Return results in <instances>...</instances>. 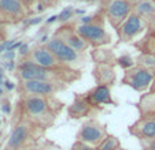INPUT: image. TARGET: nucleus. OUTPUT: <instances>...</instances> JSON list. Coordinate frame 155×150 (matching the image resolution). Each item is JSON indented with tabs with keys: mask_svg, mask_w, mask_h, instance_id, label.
Segmentation results:
<instances>
[{
	"mask_svg": "<svg viewBox=\"0 0 155 150\" xmlns=\"http://www.w3.org/2000/svg\"><path fill=\"white\" fill-rule=\"evenodd\" d=\"M64 109L56 95L54 97H37V95H21L14 111L15 120H26L37 127L47 130L55 124L56 119Z\"/></svg>",
	"mask_w": 155,
	"mask_h": 150,
	"instance_id": "f257e3e1",
	"label": "nucleus"
},
{
	"mask_svg": "<svg viewBox=\"0 0 155 150\" xmlns=\"http://www.w3.org/2000/svg\"><path fill=\"white\" fill-rule=\"evenodd\" d=\"M15 78L18 81H45V82H62L71 85L73 82L81 79V70H51L36 66L29 61H22L15 68Z\"/></svg>",
	"mask_w": 155,
	"mask_h": 150,
	"instance_id": "f03ea898",
	"label": "nucleus"
},
{
	"mask_svg": "<svg viewBox=\"0 0 155 150\" xmlns=\"http://www.w3.org/2000/svg\"><path fill=\"white\" fill-rule=\"evenodd\" d=\"M45 130L26 120H15L3 150H37Z\"/></svg>",
	"mask_w": 155,
	"mask_h": 150,
	"instance_id": "7ed1b4c3",
	"label": "nucleus"
},
{
	"mask_svg": "<svg viewBox=\"0 0 155 150\" xmlns=\"http://www.w3.org/2000/svg\"><path fill=\"white\" fill-rule=\"evenodd\" d=\"M76 32L89 44L91 48H102L111 44V34L104 26V20L99 19L91 23H76Z\"/></svg>",
	"mask_w": 155,
	"mask_h": 150,
	"instance_id": "20e7f679",
	"label": "nucleus"
},
{
	"mask_svg": "<svg viewBox=\"0 0 155 150\" xmlns=\"http://www.w3.org/2000/svg\"><path fill=\"white\" fill-rule=\"evenodd\" d=\"M45 46L62 64L71 67V68L80 70V67L85 61V53H80L77 51H74L73 48H70L68 44L63 42L62 40H59L55 36H52L47 41Z\"/></svg>",
	"mask_w": 155,
	"mask_h": 150,
	"instance_id": "39448f33",
	"label": "nucleus"
},
{
	"mask_svg": "<svg viewBox=\"0 0 155 150\" xmlns=\"http://www.w3.org/2000/svg\"><path fill=\"white\" fill-rule=\"evenodd\" d=\"M68 89V85L62 82L45 81H18V94L21 95H37V97H54Z\"/></svg>",
	"mask_w": 155,
	"mask_h": 150,
	"instance_id": "423d86ee",
	"label": "nucleus"
},
{
	"mask_svg": "<svg viewBox=\"0 0 155 150\" xmlns=\"http://www.w3.org/2000/svg\"><path fill=\"white\" fill-rule=\"evenodd\" d=\"M155 74L140 66H135L129 70H125L121 83L128 86L137 93H147L154 83Z\"/></svg>",
	"mask_w": 155,
	"mask_h": 150,
	"instance_id": "0eeeda50",
	"label": "nucleus"
},
{
	"mask_svg": "<svg viewBox=\"0 0 155 150\" xmlns=\"http://www.w3.org/2000/svg\"><path fill=\"white\" fill-rule=\"evenodd\" d=\"M107 135L108 131L106 124L100 123L97 119L91 117L80 126L76 135V141L84 142V143L92 145V146H99Z\"/></svg>",
	"mask_w": 155,
	"mask_h": 150,
	"instance_id": "6e6552de",
	"label": "nucleus"
},
{
	"mask_svg": "<svg viewBox=\"0 0 155 150\" xmlns=\"http://www.w3.org/2000/svg\"><path fill=\"white\" fill-rule=\"evenodd\" d=\"M135 4L130 0H107L104 3V18L111 25L113 29L117 30L125 22V19L133 12Z\"/></svg>",
	"mask_w": 155,
	"mask_h": 150,
	"instance_id": "1a4fd4ad",
	"label": "nucleus"
},
{
	"mask_svg": "<svg viewBox=\"0 0 155 150\" xmlns=\"http://www.w3.org/2000/svg\"><path fill=\"white\" fill-rule=\"evenodd\" d=\"M22 61H29L36 66L44 67V68H51V70H68L71 67H68L62 64L52 53L47 49L45 45H37L35 48L29 49L28 53L22 58Z\"/></svg>",
	"mask_w": 155,
	"mask_h": 150,
	"instance_id": "9d476101",
	"label": "nucleus"
},
{
	"mask_svg": "<svg viewBox=\"0 0 155 150\" xmlns=\"http://www.w3.org/2000/svg\"><path fill=\"white\" fill-rule=\"evenodd\" d=\"M28 17V7L22 0H0V25H15Z\"/></svg>",
	"mask_w": 155,
	"mask_h": 150,
	"instance_id": "9b49d317",
	"label": "nucleus"
},
{
	"mask_svg": "<svg viewBox=\"0 0 155 150\" xmlns=\"http://www.w3.org/2000/svg\"><path fill=\"white\" fill-rule=\"evenodd\" d=\"M146 29H147V20L144 18H141L140 15L132 12L115 32H117L120 42H130L137 36H140Z\"/></svg>",
	"mask_w": 155,
	"mask_h": 150,
	"instance_id": "f8f14e48",
	"label": "nucleus"
},
{
	"mask_svg": "<svg viewBox=\"0 0 155 150\" xmlns=\"http://www.w3.org/2000/svg\"><path fill=\"white\" fill-rule=\"evenodd\" d=\"M52 36L58 37L59 40L66 42L70 48H73L74 51H77V52H80V53H87L88 49L91 48L89 44L76 32L74 25H63V26H61L58 30H55V33H54Z\"/></svg>",
	"mask_w": 155,
	"mask_h": 150,
	"instance_id": "ddd939ff",
	"label": "nucleus"
},
{
	"mask_svg": "<svg viewBox=\"0 0 155 150\" xmlns=\"http://www.w3.org/2000/svg\"><path fill=\"white\" fill-rule=\"evenodd\" d=\"M82 94H84L85 100L97 111H100L104 105H115L111 87L106 86V85H95L92 89H89Z\"/></svg>",
	"mask_w": 155,
	"mask_h": 150,
	"instance_id": "4468645a",
	"label": "nucleus"
},
{
	"mask_svg": "<svg viewBox=\"0 0 155 150\" xmlns=\"http://www.w3.org/2000/svg\"><path fill=\"white\" fill-rule=\"evenodd\" d=\"M128 131L140 142L155 139V115L140 116L135 123L129 126Z\"/></svg>",
	"mask_w": 155,
	"mask_h": 150,
	"instance_id": "2eb2a0df",
	"label": "nucleus"
},
{
	"mask_svg": "<svg viewBox=\"0 0 155 150\" xmlns=\"http://www.w3.org/2000/svg\"><path fill=\"white\" fill-rule=\"evenodd\" d=\"M68 116L73 120H78V119H84V117H88L91 119L89 116H95L100 112V111L95 109L89 102L85 100L84 94H76L74 97L73 102L68 107Z\"/></svg>",
	"mask_w": 155,
	"mask_h": 150,
	"instance_id": "dca6fc26",
	"label": "nucleus"
},
{
	"mask_svg": "<svg viewBox=\"0 0 155 150\" xmlns=\"http://www.w3.org/2000/svg\"><path fill=\"white\" fill-rule=\"evenodd\" d=\"M92 77L96 85H106L110 87L117 81V72L113 64H95Z\"/></svg>",
	"mask_w": 155,
	"mask_h": 150,
	"instance_id": "f3484780",
	"label": "nucleus"
},
{
	"mask_svg": "<svg viewBox=\"0 0 155 150\" xmlns=\"http://www.w3.org/2000/svg\"><path fill=\"white\" fill-rule=\"evenodd\" d=\"M91 59L95 64H117V56L114 55L111 49H107L104 46L102 48H94L89 53Z\"/></svg>",
	"mask_w": 155,
	"mask_h": 150,
	"instance_id": "a211bd4d",
	"label": "nucleus"
},
{
	"mask_svg": "<svg viewBox=\"0 0 155 150\" xmlns=\"http://www.w3.org/2000/svg\"><path fill=\"white\" fill-rule=\"evenodd\" d=\"M140 116L155 115V92H147L140 97V100L136 104Z\"/></svg>",
	"mask_w": 155,
	"mask_h": 150,
	"instance_id": "6ab92c4d",
	"label": "nucleus"
},
{
	"mask_svg": "<svg viewBox=\"0 0 155 150\" xmlns=\"http://www.w3.org/2000/svg\"><path fill=\"white\" fill-rule=\"evenodd\" d=\"M133 12L146 20L155 17V0H139L133 7Z\"/></svg>",
	"mask_w": 155,
	"mask_h": 150,
	"instance_id": "aec40b11",
	"label": "nucleus"
},
{
	"mask_svg": "<svg viewBox=\"0 0 155 150\" xmlns=\"http://www.w3.org/2000/svg\"><path fill=\"white\" fill-rule=\"evenodd\" d=\"M135 60H136V66H140L155 74V53L141 52Z\"/></svg>",
	"mask_w": 155,
	"mask_h": 150,
	"instance_id": "412c9836",
	"label": "nucleus"
},
{
	"mask_svg": "<svg viewBox=\"0 0 155 150\" xmlns=\"http://www.w3.org/2000/svg\"><path fill=\"white\" fill-rule=\"evenodd\" d=\"M121 147H122V145H121L120 138L113 135V134H108L102 141V143L99 146H96V149L97 150H118Z\"/></svg>",
	"mask_w": 155,
	"mask_h": 150,
	"instance_id": "4be33fe9",
	"label": "nucleus"
},
{
	"mask_svg": "<svg viewBox=\"0 0 155 150\" xmlns=\"http://www.w3.org/2000/svg\"><path fill=\"white\" fill-rule=\"evenodd\" d=\"M117 64L124 70H129L132 67L136 66V60L129 55H121L120 58H117Z\"/></svg>",
	"mask_w": 155,
	"mask_h": 150,
	"instance_id": "5701e85b",
	"label": "nucleus"
},
{
	"mask_svg": "<svg viewBox=\"0 0 155 150\" xmlns=\"http://www.w3.org/2000/svg\"><path fill=\"white\" fill-rule=\"evenodd\" d=\"M70 150H97V149H96V146H92V145H88V143H84V142L76 141L73 145H71Z\"/></svg>",
	"mask_w": 155,
	"mask_h": 150,
	"instance_id": "b1692460",
	"label": "nucleus"
},
{
	"mask_svg": "<svg viewBox=\"0 0 155 150\" xmlns=\"http://www.w3.org/2000/svg\"><path fill=\"white\" fill-rule=\"evenodd\" d=\"M41 4H44V6H48V7H51V6H54V4H56V2L58 0H38Z\"/></svg>",
	"mask_w": 155,
	"mask_h": 150,
	"instance_id": "393cba45",
	"label": "nucleus"
},
{
	"mask_svg": "<svg viewBox=\"0 0 155 150\" xmlns=\"http://www.w3.org/2000/svg\"><path fill=\"white\" fill-rule=\"evenodd\" d=\"M6 36H7V33H6V30H4V26L3 25H0V44L4 41Z\"/></svg>",
	"mask_w": 155,
	"mask_h": 150,
	"instance_id": "a878e982",
	"label": "nucleus"
},
{
	"mask_svg": "<svg viewBox=\"0 0 155 150\" xmlns=\"http://www.w3.org/2000/svg\"><path fill=\"white\" fill-rule=\"evenodd\" d=\"M22 2H24V4L28 7V8H29V7H32L33 4L37 2V0H22Z\"/></svg>",
	"mask_w": 155,
	"mask_h": 150,
	"instance_id": "bb28decb",
	"label": "nucleus"
},
{
	"mask_svg": "<svg viewBox=\"0 0 155 150\" xmlns=\"http://www.w3.org/2000/svg\"><path fill=\"white\" fill-rule=\"evenodd\" d=\"M118 150H125V149H124V147H121V149H118Z\"/></svg>",
	"mask_w": 155,
	"mask_h": 150,
	"instance_id": "cd10ccee",
	"label": "nucleus"
}]
</instances>
